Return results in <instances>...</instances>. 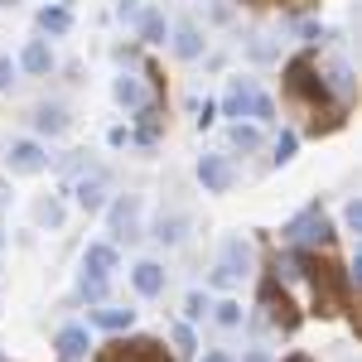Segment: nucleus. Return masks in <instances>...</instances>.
<instances>
[{
	"label": "nucleus",
	"instance_id": "nucleus-1",
	"mask_svg": "<svg viewBox=\"0 0 362 362\" xmlns=\"http://www.w3.org/2000/svg\"><path fill=\"white\" fill-rule=\"evenodd\" d=\"M309 280H314V300H319V314H338L348 305V285L338 280L334 266H319V261H305Z\"/></svg>",
	"mask_w": 362,
	"mask_h": 362
},
{
	"label": "nucleus",
	"instance_id": "nucleus-2",
	"mask_svg": "<svg viewBox=\"0 0 362 362\" xmlns=\"http://www.w3.org/2000/svg\"><path fill=\"white\" fill-rule=\"evenodd\" d=\"M285 237H290L295 247H324V242L334 237V227H329V218H324V208H305L295 223L285 227Z\"/></svg>",
	"mask_w": 362,
	"mask_h": 362
},
{
	"label": "nucleus",
	"instance_id": "nucleus-3",
	"mask_svg": "<svg viewBox=\"0 0 362 362\" xmlns=\"http://www.w3.org/2000/svg\"><path fill=\"white\" fill-rule=\"evenodd\" d=\"M112 232L121 242H136L140 237V198L136 194H126V198L112 203Z\"/></svg>",
	"mask_w": 362,
	"mask_h": 362
},
{
	"label": "nucleus",
	"instance_id": "nucleus-4",
	"mask_svg": "<svg viewBox=\"0 0 362 362\" xmlns=\"http://www.w3.org/2000/svg\"><path fill=\"white\" fill-rule=\"evenodd\" d=\"M285 87H290L300 102H324V83L314 78V68H309L305 58H295V63H290V73H285Z\"/></svg>",
	"mask_w": 362,
	"mask_h": 362
},
{
	"label": "nucleus",
	"instance_id": "nucleus-5",
	"mask_svg": "<svg viewBox=\"0 0 362 362\" xmlns=\"http://www.w3.org/2000/svg\"><path fill=\"white\" fill-rule=\"evenodd\" d=\"M198 179H203L208 194H227L237 174H232V165H227L223 155H203V160H198Z\"/></svg>",
	"mask_w": 362,
	"mask_h": 362
},
{
	"label": "nucleus",
	"instance_id": "nucleus-6",
	"mask_svg": "<svg viewBox=\"0 0 362 362\" xmlns=\"http://www.w3.org/2000/svg\"><path fill=\"white\" fill-rule=\"evenodd\" d=\"M5 165L15 169V174H39L44 169V145L39 140H15L10 155H5Z\"/></svg>",
	"mask_w": 362,
	"mask_h": 362
},
{
	"label": "nucleus",
	"instance_id": "nucleus-7",
	"mask_svg": "<svg viewBox=\"0 0 362 362\" xmlns=\"http://www.w3.org/2000/svg\"><path fill=\"white\" fill-rule=\"evenodd\" d=\"M116 362H169V358L155 338H131V343H116Z\"/></svg>",
	"mask_w": 362,
	"mask_h": 362
},
{
	"label": "nucleus",
	"instance_id": "nucleus-8",
	"mask_svg": "<svg viewBox=\"0 0 362 362\" xmlns=\"http://www.w3.org/2000/svg\"><path fill=\"white\" fill-rule=\"evenodd\" d=\"M78 203H83L87 213H97V208L107 203V174H102V169H92V174L78 179Z\"/></svg>",
	"mask_w": 362,
	"mask_h": 362
},
{
	"label": "nucleus",
	"instance_id": "nucleus-9",
	"mask_svg": "<svg viewBox=\"0 0 362 362\" xmlns=\"http://www.w3.org/2000/svg\"><path fill=\"white\" fill-rule=\"evenodd\" d=\"M247 266H251V247L242 242V237H227V242H223V266H218V271H227V276L237 280Z\"/></svg>",
	"mask_w": 362,
	"mask_h": 362
},
{
	"label": "nucleus",
	"instance_id": "nucleus-10",
	"mask_svg": "<svg viewBox=\"0 0 362 362\" xmlns=\"http://www.w3.org/2000/svg\"><path fill=\"white\" fill-rule=\"evenodd\" d=\"M251 97H256V87L237 78V83L227 87V97H223V116H237V121H242V116H251Z\"/></svg>",
	"mask_w": 362,
	"mask_h": 362
},
{
	"label": "nucleus",
	"instance_id": "nucleus-11",
	"mask_svg": "<svg viewBox=\"0 0 362 362\" xmlns=\"http://www.w3.org/2000/svg\"><path fill=\"white\" fill-rule=\"evenodd\" d=\"M87 348H92V338H87V329H78V324L58 334V358H63V362H78V358H87Z\"/></svg>",
	"mask_w": 362,
	"mask_h": 362
},
{
	"label": "nucleus",
	"instance_id": "nucleus-12",
	"mask_svg": "<svg viewBox=\"0 0 362 362\" xmlns=\"http://www.w3.org/2000/svg\"><path fill=\"white\" fill-rule=\"evenodd\" d=\"M140 295H165V266H155V261H140L136 271H131Z\"/></svg>",
	"mask_w": 362,
	"mask_h": 362
},
{
	"label": "nucleus",
	"instance_id": "nucleus-13",
	"mask_svg": "<svg viewBox=\"0 0 362 362\" xmlns=\"http://www.w3.org/2000/svg\"><path fill=\"white\" fill-rule=\"evenodd\" d=\"M140 39L145 44H165V34H169V20H165V10H140Z\"/></svg>",
	"mask_w": 362,
	"mask_h": 362
},
{
	"label": "nucleus",
	"instance_id": "nucleus-14",
	"mask_svg": "<svg viewBox=\"0 0 362 362\" xmlns=\"http://www.w3.org/2000/svg\"><path fill=\"white\" fill-rule=\"evenodd\" d=\"M83 266H87V276H107V271H116V247H87L83 256Z\"/></svg>",
	"mask_w": 362,
	"mask_h": 362
},
{
	"label": "nucleus",
	"instance_id": "nucleus-15",
	"mask_svg": "<svg viewBox=\"0 0 362 362\" xmlns=\"http://www.w3.org/2000/svg\"><path fill=\"white\" fill-rule=\"evenodd\" d=\"M261 300H266V309H271V319H276L280 329H295V309H290V300H285V295L276 300V290H271V280H266V290H261Z\"/></svg>",
	"mask_w": 362,
	"mask_h": 362
},
{
	"label": "nucleus",
	"instance_id": "nucleus-16",
	"mask_svg": "<svg viewBox=\"0 0 362 362\" xmlns=\"http://www.w3.org/2000/svg\"><path fill=\"white\" fill-rule=\"evenodd\" d=\"M131 319H136V309H92V324L97 329H112V334L131 329Z\"/></svg>",
	"mask_w": 362,
	"mask_h": 362
},
{
	"label": "nucleus",
	"instance_id": "nucleus-17",
	"mask_svg": "<svg viewBox=\"0 0 362 362\" xmlns=\"http://www.w3.org/2000/svg\"><path fill=\"white\" fill-rule=\"evenodd\" d=\"M39 29H44V34H68V29H73V15H68L63 5H44V10H39Z\"/></svg>",
	"mask_w": 362,
	"mask_h": 362
},
{
	"label": "nucleus",
	"instance_id": "nucleus-18",
	"mask_svg": "<svg viewBox=\"0 0 362 362\" xmlns=\"http://www.w3.org/2000/svg\"><path fill=\"white\" fill-rule=\"evenodd\" d=\"M184 232H189V218H184V213H160V223H155V237H160V242H184Z\"/></svg>",
	"mask_w": 362,
	"mask_h": 362
},
{
	"label": "nucleus",
	"instance_id": "nucleus-19",
	"mask_svg": "<svg viewBox=\"0 0 362 362\" xmlns=\"http://www.w3.org/2000/svg\"><path fill=\"white\" fill-rule=\"evenodd\" d=\"M174 54H179V58H198V54H203V39H198L194 25H179V29H174Z\"/></svg>",
	"mask_w": 362,
	"mask_h": 362
},
{
	"label": "nucleus",
	"instance_id": "nucleus-20",
	"mask_svg": "<svg viewBox=\"0 0 362 362\" xmlns=\"http://www.w3.org/2000/svg\"><path fill=\"white\" fill-rule=\"evenodd\" d=\"M34 121H39L44 136H63V131H68V112H63V107H39Z\"/></svg>",
	"mask_w": 362,
	"mask_h": 362
},
{
	"label": "nucleus",
	"instance_id": "nucleus-21",
	"mask_svg": "<svg viewBox=\"0 0 362 362\" xmlns=\"http://www.w3.org/2000/svg\"><path fill=\"white\" fill-rule=\"evenodd\" d=\"M25 68H29V73H49V68H54V54H49V44H39V39H34V44L25 49Z\"/></svg>",
	"mask_w": 362,
	"mask_h": 362
},
{
	"label": "nucleus",
	"instance_id": "nucleus-22",
	"mask_svg": "<svg viewBox=\"0 0 362 362\" xmlns=\"http://www.w3.org/2000/svg\"><path fill=\"white\" fill-rule=\"evenodd\" d=\"M116 102L121 107H145V92H140L136 78H116Z\"/></svg>",
	"mask_w": 362,
	"mask_h": 362
},
{
	"label": "nucleus",
	"instance_id": "nucleus-23",
	"mask_svg": "<svg viewBox=\"0 0 362 362\" xmlns=\"http://www.w3.org/2000/svg\"><path fill=\"white\" fill-rule=\"evenodd\" d=\"M324 87H334L338 97H353V73H348L343 63H334V68H329V83H324Z\"/></svg>",
	"mask_w": 362,
	"mask_h": 362
},
{
	"label": "nucleus",
	"instance_id": "nucleus-24",
	"mask_svg": "<svg viewBox=\"0 0 362 362\" xmlns=\"http://www.w3.org/2000/svg\"><path fill=\"white\" fill-rule=\"evenodd\" d=\"M232 145H237V150H256V145H261L256 126H242V121H237V126H232Z\"/></svg>",
	"mask_w": 362,
	"mask_h": 362
},
{
	"label": "nucleus",
	"instance_id": "nucleus-25",
	"mask_svg": "<svg viewBox=\"0 0 362 362\" xmlns=\"http://www.w3.org/2000/svg\"><path fill=\"white\" fill-rule=\"evenodd\" d=\"M218 324H223V329H237V324H242V305H237V300H223V305H218Z\"/></svg>",
	"mask_w": 362,
	"mask_h": 362
},
{
	"label": "nucleus",
	"instance_id": "nucleus-26",
	"mask_svg": "<svg viewBox=\"0 0 362 362\" xmlns=\"http://www.w3.org/2000/svg\"><path fill=\"white\" fill-rule=\"evenodd\" d=\"M34 218H39V223H49V227H58V223H63V208H58L54 198H44V203L34 208Z\"/></svg>",
	"mask_w": 362,
	"mask_h": 362
},
{
	"label": "nucleus",
	"instance_id": "nucleus-27",
	"mask_svg": "<svg viewBox=\"0 0 362 362\" xmlns=\"http://www.w3.org/2000/svg\"><path fill=\"white\" fill-rule=\"evenodd\" d=\"M251 116H256V121H271V116H276V102H271L266 92H256V97H251Z\"/></svg>",
	"mask_w": 362,
	"mask_h": 362
},
{
	"label": "nucleus",
	"instance_id": "nucleus-28",
	"mask_svg": "<svg viewBox=\"0 0 362 362\" xmlns=\"http://www.w3.org/2000/svg\"><path fill=\"white\" fill-rule=\"evenodd\" d=\"M295 145H300V140H295V131H280V140H276V165H285V160L295 155Z\"/></svg>",
	"mask_w": 362,
	"mask_h": 362
},
{
	"label": "nucleus",
	"instance_id": "nucleus-29",
	"mask_svg": "<svg viewBox=\"0 0 362 362\" xmlns=\"http://www.w3.org/2000/svg\"><path fill=\"white\" fill-rule=\"evenodd\" d=\"M343 223L353 227V232H362V203H358V198H348V208H343Z\"/></svg>",
	"mask_w": 362,
	"mask_h": 362
},
{
	"label": "nucleus",
	"instance_id": "nucleus-30",
	"mask_svg": "<svg viewBox=\"0 0 362 362\" xmlns=\"http://www.w3.org/2000/svg\"><path fill=\"white\" fill-rule=\"evenodd\" d=\"M102 290H107V276H83V295L87 300H102Z\"/></svg>",
	"mask_w": 362,
	"mask_h": 362
},
{
	"label": "nucleus",
	"instance_id": "nucleus-31",
	"mask_svg": "<svg viewBox=\"0 0 362 362\" xmlns=\"http://www.w3.org/2000/svg\"><path fill=\"white\" fill-rule=\"evenodd\" d=\"M184 314H189V319H203V314H208V300H203V295H189V300H184Z\"/></svg>",
	"mask_w": 362,
	"mask_h": 362
},
{
	"label": "nucleus",
	"instance_id": "nucleus-32",
	"mask_svg": "<svg viewBox=\"0 0 362 362\" xmlns=\"http://www.w3.org/2000/svg\"><path fill=\"white\" fill-rule=\"evenodd\" d=\"M174 348H179L184 358L194 353V334H189V324H179V329H174Z\"/></svg>",
	"mask_w": 362,
	"mask_h": 362
},
{
	"label": "nucleus",
	"instance_id": "nucleus-33",
	"mask_svg": "<svg viewBox=\"0 0 362 362\" xmlns=\"http://www.w3.org/2000/svg\"><path fill=\"white\" fill-rule=\"evenodd\" d=\"M10 83H15V63H10V58H0V92H5Z\"/></svg>",
	"mask_w": 362,
	"mask_h": 362
},
{
	"label": "nucleus",
	"instance_id": "nucleus-34",
	"mask_svg": "<svg viewBox=\"0 0 362 362\" xmlns=\"http://www.w3.org/2000/svg\"><path fill=\"white\" fill-rule=\"evenodd\" d=\"M121 20H126V25H136V20H140V5H136V0H121Z\"/></svg>",
	"mask_w": 362,
	"mask_h": 362
},
{
	"label": "nucleus",
	"instance_id": "nucleus-35",
	"mask_svg": "<svg viewBox=\"0 0 362 362\" xmlns=\"http://www.w3.org/2000/svg\"><path fill=\"white\" fill-rule=\"evenodd\" d=\"M203 362H232V358H227V353H208Z\"/></svg>",
	"mask_w": 362,
	"mask_h": 362
},
{
	"label": "nucleus",
	"instance_id": "nucleus-36",
	"mask_svg": "<svg viewBox=\"0 0 362 362\" xmlns=\"http://www.w3.org/2000/svg\"><path fill=\"white\" fill-rule=\"evenodd\" d=\"M247 362H271V358H266V353H247Z\"/></svg>",
	"mask_w": 362,
	"mask_h": 362
},
{
	"label": "nucleus",
	"instance_id": "nucleus-37",
	"mask_svg": "<svg viewBox=\"0 0 362 362\" xmlns=\"http://www.w3.org/2000/svg\"><path fill=\"white\" fill-rule=\"evenodd\" d=\"M0 5H5V10H10V5H20V0H0Z\"/></svg>",
	"mask_w": 362,
	"mask_h": 362
},
{
	"label": "nucleus",
	"instance_id": "nucleus-38",
	"mask_svg": "<svg viewBox=\"0 0 362 362\" xmlns=\"http://www.w3.org/2000/svg\"><path fill=\"white\" fill-rule=\"evenodd\" d=\"M251 5H266V0H251Z\"/></svg>",
	"mask_w": 362,
	"mask_h": 362
}]
</instances>
